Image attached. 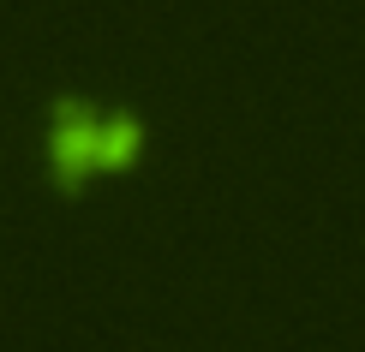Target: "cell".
I'll return each instance as SVG.
<instances>
[{
	"mask_svg": "<svg viewBox=\"0 0 365 352\" xmlns=\"http://www.w3.org/2000/svg\"><path fill=\"white\" fill-rule=\"evenodd\" d=\"M90 156H96V126H90L84 102H60L54 108V174L72 179Z\"/></svg>",
	"mask_w": 365,
	"mask_h": 352,
	"instance_id": "1",
	"label": "cell"
},
{
	"mask_svg": "<svg viewBox=\"0 0 365 352\" xmlns=\"http://www.w3.org/2000/svg\"><path fill=\"white\" fill-rule=\"evenodd\" d=\"M132 137H138V126H132L126 114H114L108 126H96V156H102V161H120V156L132 149Z\"/></svg>",
	"mask_w": 365,
	"mask_h": 352,
	"instance_id": "2",
	"label": "cell"
}]
</instances>
